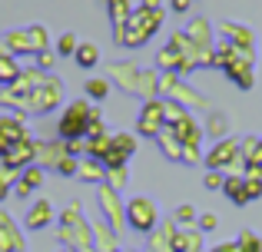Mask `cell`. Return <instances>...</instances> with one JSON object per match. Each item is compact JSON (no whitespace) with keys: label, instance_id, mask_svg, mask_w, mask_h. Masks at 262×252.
Wrapping results in <instances>:
<instances>
[{"label":"cell","instance_id":"obj_1","mask_svg":"<svg viewBox=\"0 0 262 252\" xmlns=\"http://www.w3.org/2000/svg\"><path fill=\"white\" fill-rule=\"evenodd\" d=\"M24 126L17 120H0V156H10L13 146H24Z\"/></svg>","mask_w":262,"mask_h":252},{"label":"cell","instance_id":"obj_2","mask_svg":"<svg viewBox=\"0 0 262 252\" xmlns=\"http://www.w3.org/2000/svg\"><path fill=\"white\" fill-rule=\"evenodd\" d=\"M86 129V110L83 106H70V110H67V117H63V123H60V133L63 136H80Z\"/></svg>","mask_w":262,"mask_h":252},{"label":"cell","instance_id":"obj_3","mask_svg":"<svg viewBox=\"0 0 262 252\" xmlns=\"http://www.w3.org/2000/svg\"><path fill=\"white\" fill-rule=\"evenodd\" d=\"M129 219H133L136 229H149L153 219H156V213H153V206H149L146 199H133L129 202Z\"/></svg>","mask_w":262,"mask_h":252},{"label":"cell","instance_id":"obj_4","mask_svg":"<svg viewBox=\"0 0 262 252\" xmlns=\"http://www.w3.org/2000/svg\"><path fill=\"white\" fill-rule=\"evenodd\" d=\"M140 129H143V133H156V129H160V106H146Z\"/></svg>","mask_w":262,"mask_h":252},{"label":"cell","instance_id":"obj_5","mask_svg":"<svg viewBox=\"0 0 262 252\" xmlns=\"http://www.w3.org/2000/svg\"><path fill=\"white\" fill-rule=\"evenodd\" d=\"M77 60H80V66H93L96 63V50H93V47H80Z\"/></svg>","mask_w":262,"mask_h":252},{"label":"cell","instance_id":"obj_6","mask_svg":"<svg viewBox=\"0 0 262 252\" xmlns=\"http://www.w3.org/2000/svg\"><path fill=\"white\" fill-rule=\"evenodd\" d=\"M86 93H90L93 100H103V97H106V83H103V80H93V83L86 86Z\"/></svg>","mask_w":262,"mask_h":252},{"label":"cell","instance_id":"obj_7","mask_svg":"<svg viewBox=\"0 0 262 252\" xmlns=\"http://www.w3.org/2000/svg\"><path fill=\"white\" fill-rule=\"evenodd\" d=\"M13 73H17L13 70V60H0V80H10Z\"/></svg>","mask_w":262,"mask_h":252},{"label":"cell","instance_id":"obj_8","mask_svg":"<svg viewBox=\"0 0 262 252\" xmlns=\"http://www.w3.org/2000/svg\"><path fill=\"white\" fill-rule=\"evenodd\" d=\"M73 50V37H63L60 40V53H70Z\"/></svg>","mask_w":262,"mask_h":252},{"label":"cell","instance_id":"obj_9","mask_svg":"<svg viewBox=\"0 0 262 252\" xmlns=\"http://www.w3.org/2000/svg\"><path fill=\"white\" fill-rule=\"evenodd\" d=\"M203 229H216V216H203Z\"/></svg>","mask_w":262,"mask_h":252},{"label":"cell","instance_id":"obj_10","mask_svg":"<svg viewBox=\"0 0 262 252\" xmlns=\"http://www.w3.org/2000/svg\"><path fill=\"white\" fill-rule=\"evenodd\" d=\"M212 252H239V246H219V249H212Z\"/></svg>","mask_w":262,"mask_h":252},{"label":"cell","instance_id":"obj_11","mask_svg":"<svg viewBox=\"0 0 262 252\" xmlns=\"http://www.w3.org/2000/svg\"><path fill=\"white\" fill-rule=\"evenodd\" d=\"M186 4H189V0H173V7H176V10H186Z\"/></svg>","mask_w":262,"mask_h":252}]
</instances>
